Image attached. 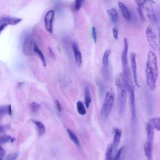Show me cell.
<instances>
[{
  "label": "cell",
  "instance_id": "6",
  "mask_svg": "<svg viewBox=\"0 0 160 160\" xmlns=\"http://www.w3.org/2000/svg\"><path fill=\"white\" fill-rule=\"evenodd\" d=\"M136 54L133 52H132L130 54V59L131 62V67L133 74V80L135 85L138 87H140L137 80V66L136 62Z\"/></svg>",
  "mask_w": 160,
  "mask_h": 160
},
{
  "label": "cell",
  "instance_id": "9",
  "mask_svg": "<svg viewBox=\"0 0 160 160\" xmlns=\"http://www.w3.org/2000/svg\"><path fill=\"white\" fill-rule=\"evenodd\" d=\"M72 46L76 63L78 67L80 68L82 65V61L81 53L77 42H73L72 43Z\"/></svg>",
  "mask_w": 160,
  "mask_h": 160
},
{
  "label": "cell",
  "instance_id": "33",
  "mask_svg": "<svg viewBox=\"0 0 160 160\" xmlns=\"http://www.w3.org/2000/svg\"><path fill=\"white\" fill-rule=\"evenodd\" d=\"M8 128V125H0V133L5 132Z\"/></svg>",
  "mask_w": 160,
  "mask_h": 160
},
{
  "label": "cell",
  "instance_id": "4",
  "mask_svg": "<svg viewBox=\"0 0 160 160\" xmlns=\"http://www.w3.org/2000/svg\"><path fill=\"white\" fill-rule=\"evenodd\" d=\"M125 83L129 94L131 107L132 121L134 122L136 118L135 106V98L134 86L133 83L132 77H127L125 80Z\"/></svg>",
  "mask_w": 160,
  "mask_h": 160
},
{
  "label": "cell",
  "instance_id": "35",
  "mask_svg": "<svg viewBox=\"0 0 160 160\" xmlns=\"http://www.w3.org/2000/svg\"><path fill=\"white\" fill-rule=\"evenodd\" d=\"M55 102L58 112H61L62 110V108L60 102L58 100H56Z\"/></svg>",
  "mask_w": 160,
  "mask_h": 160
},
{
  "label": "cell",
  "instance_id": "7",
  "mask_svg": "<svg viewBox=\"0 0 160 160\" xmlns=\"http://www.w3.org/2000/svg\"><path fill=\"white\" fill-rule=\"evenodd\" d=\"M124 48L121 56V60L122 71L126 70L128 68V44L127 38H125L123 41Z\"/></svg>",
  "mask_w": 160,
  "mask_h": 160
},
{
  "label": "cell",
  "instance_id": "25",
  "mask_svg": "<svg viewBox=\"0 0 160 160\" xmlns=\"http://www.w3.org/2000/svg\"><path fill=\"white\" fill-rule=\"evenodd\" d=\"M6 114L8 115V105L0 106V117Z\"/></svg>",
  "mask_w": 160,
  "mask_h": 160
},
{
  "label": "cell",
  "instance_id": "12",
  "mask_svg": "<svg viewBox=\"0 0 160 160\" xmlns=\"http://www.w3.org/2000/svg\"><path fill=\"white\" fill-rule=\"evenodd\" d=\"M121 136V132L118 129H116L115 130V134L114 137L113 143L112 144L113 152H116L119 145Z\"/></svg>",
  "mask_w": 160,
  "mask_h": 160
},
{
  "label": "cell",
  "instance_id": "36",
  "mask_svg": "<svg viewBox=\"0 0 160 160\" xmlns=\"http://www.w3.org/2000/svg\"><path fill=\"white\" fill-rule=\"evenodd\" d=\"M7 25V24L6 23H2L0 24V34Z\"/></svg>",
  "mask_w": 160,
  "mask_h": 160
},
{
  "label": "cell",
  "instance_id": "5",
  "mask_svg": "<svg viewBox=\"0 0 160 160\" xmlns=\"http://www.w3.org/2000/svg\"><path fill=\"white\" fill-rule=\"evenodd\" d=\"M146 35L147 41L151 47L155 51L159 49L157 38L151 26H148L146 29Z\"/></svg>",
  "mask_w": 160,
  "mask_h": 160
},
{
  "label": "cell",
  "instance_id": "30",
  "mask_svg": "<svg viewBox=\"0 0 160 160\" xmlns=\"http://www.w3.org/2000/svg\"><path fill=\"white\" fill-rule=\"evenodd\" d=\"M83 0H75V8L78 11L81 8L82 3Z\"/></svg>",
  "mask_w": 160,
  "mask_h": 160
},
{
  "label": "cell",
  "instance_id": "22",
  "mask_svg": "<svg viewBox=\"0 0 160 160\" xmlns=\"http://www.w3.org/2000/svg\"><path fill=\"white\" fill-rule=\"evenodd\" d=\"M150 122L155 128L159 131L160 129V118L159 117L154 118L150 120Z\"/></svg>",
  "mask_w": 160,
  "mask_h": 160
},
{
  "label": "cell",
  "instance_id": "38",
  "mask_svg": "<svg viewBox=\"0 0 160 160\" xmlns=\"http://www.w3.org/2000/svg\"><path fill=\"white\" fill-rule=\"evenodd\" d=\"M48 49L51 56H52V57H54V55L52 50L49 47L48 48Z\"/></svg>",
  "mask_w": 160,
  "mask_h": 160
},
{
  "label": "cell",
  "instance_id": "14",
  "mask_svg": "<svg viewBox=\"0 0 160 160\" xmlns=\"http://www.w3.org/2000/svg\"><path fill=\"white\" fill-rule=\"evenodd\" d=\"M118 4L124 18L127 21H129L131 18V15L126 6L120 2H118Z\"/></svg>",
  "mask_w": 160,
  "mask_h": 160
},
{
  "label": "cell",
  "instance_id": "10",
  "mask_svg": "<svg viewBox=\"0 0 160 160\" xmlns=\"http://www.w3.org/2000/svg\"><path fill=\"white\" fill-rule=\"evenodd\" d=\"M22 20V19L19 18L9 16L3 17L0 18V24L6 23L8 25H15L20 22Z\"/></svg>",
  "mask_w": 160,
  "mask_h": 160
},
{
  "label": "cell",
  "instance_id": "2",
  "mask_svg": "<svg viewBox=\"0 0 160 160\" xmlns=\"http://www.w3.org/2000/svg\"><path fill=\"white\" fill-rule=\"evenodd\" d=\"M115 84L116 86L118 95V101L119 113L121 116L124 114L126 102L127 88L123 74L118 73L116 76Z\"/></svg>",
  "mask_w": 160,
  "mask_h": 160
},
{
  "label": "cell",
  "instance_id": "34",
  "mask_svg": "<svg viewBox=\"0 0 160 160\" xmlns=\"http://www.w3.org/2000/svg\"><path fill=\"white\" fill-rule=\"evenodd\" d=\"M5 154V151L0 145V160L2 159Z\"/></svg>",
  "mask_w": 160,
  "mask_h": 160
},
{
  "label": "cell",
  "instance_id": "28",
  "mask_svg": "<svg viewBox=\"0 0 160 160\" xmlns=\"http://www.w3.org/2000/svg\"><path fill=\"white\" fill-rule=\"evenodd\" d=\"M19 152H18L16 153L8 155L6 157L5 159L8 160H13L16 159L18 157Z\"/></svg>",
  "mask_w": 160,
  "mask_h": 160
},
{
  "label": "cell",
  "instance_id": "31",
  "mask_svg": "<svg viewBox=\"0 0 160 160\" xmlns=\"http://www.w3.org/2000/svg\"><path fill=\"white\" fill-rule=\"evenodd\" d=\"M92 37L93 39V41L95 43H96L97 41V36L95 28L94 26L92 27Z\"/></svg>",
  "mask_w": 160,
  "mask_h": 160
},
{
  "label": "cell",
  "instance_id": "16",
  "mask_svg": "<svg viewBox=\"0 0 160 160\" xmlns=\"http://www.w3.org/2000/svg\"><path fill=\"white\" fill-rule=\"evenodd\" d=\"M107 12L112 22H116L118 20V16L116 9L114 8L108 9L107 10Z\"/></svg>",
  "mask_w": 160,
  "mask_h": 160
},
{
  "label": "cell",
  "instance_id": "37",
  "mask_svg": "<svg viewBox=\"0 0 160 160\" xmlns=\"http://www.w3.org/2000/svg\"><path fill=\"white\" fill-rule=\"evenodd\" d=\"M12 114V108L11 105H8V115H11Z\"/></svg>",
  "mask_w": 160,
  "mask_h": 160
},
{
  "label": "cell",
  "instance_id": "21",
  "mask_svg": "<svg viewBox=\"0 0 160 160\" xmlns=\"http://www.w3.org/2000/svg\"><path fill=\"white\" fill-rule=\"evenodd\" d=\"M113 149L112 144H108L107 147L106 152V158L107 160H112V158Z\"/></svg>",
  "mask_w": 160,
  "mask_h": 160
},
{
  "label": "cell",
  "instance_id": "18",
  "mask_svg": "<svg viewBox=\"0 0 160 160\" xmlns=\"http://www.w3.org/2000/svg\"><path fill=\"white\" fill-rule=\"evenodd\" d=\"M85 102L87 108H88L91 102V98L89 89L87 86L84 89Z\"/></svg>",
  "mask_w": 160,
  "mask_h": 160
},
{
  "label": "cell",
  "instance_id": "17",
  "mask_svg": "<svg viewBox=\"0 0 160 160\" xmlns=\"http://www.w3.org/2000/svg\"><path fill=\"white\" fill-rule=\"evenodd\" d=\"M31 121L36 126L39 134L42 135L45 132V127L44 124L41 121L34 119H31Z\"/></svg>",
  "mask_w": 160,
  "mask_h": 160
},
{
  "label": "cell",
  "instance_id": "27",
  "mask_svg": "<svg viewBox=\"0 0 160 160\" xmlns=\"http://www.w3.org/2000/svg\"><path fill=\"white\" fill-rule=\"evenodd\" d=\"M40 107V105L38 103L33 102L30 105V109L32 112H35L39 109Z\"/></svg>",
  "mask_w": 160,
  "mask_h": 160
},
{
  "label": "cell",
  "instance_id": "40",
  "mask_svg": "<svg viewBox=\"0 0 160 160\" xmlns=\"http://www.w3.org/2000/svg\"><path fill=\"white\" fill-rule=\"evenodd\" d=\"M144 1H153V0H143Z\"/></svg>",
  "mask_w": 160,
  "mask_h": 160
},
{
  "label": "cell",
  "instance_id": "15",
  "mask_svg": "<svg viewBox=\"0 0 160 160\" xmlns=\"http://www.w3.org/2000/svg\"><path fill=\"white\" fill-rule=\"evenodd\" d=\"M147 16L150 22L153 24L157 22V19L154 11L151 6L146 7Z\"/></svg>",
  "mask_w": 160,
  "mask_h": 160
},
{
  "label": "cell",
  "instance_id": "1",
  "mask_svg": "<svg viewBox=\"0 0 160 160\" xmlns=\"http://www.w3.org/2000/svg\"><path fill=\"white\" fill-rule=\"evenodd\" d=\"M158 73L156 55L153 51H150L148 54L146 75L147 85L152 91L156 87V84Z\"/></svg>",
  "mask_w": 160,
  "mask_h": 160
},
{
  "label": "cell",
  "instance_id": "24",
  "mask_svg": "<svg viewBox=\"0 0 160 160\" xmlns=\"http://www.w3.org/2000/svg\"><path fill=\"white\" fill-rule=\"evenodd\" d=\"M77 111L78 113L81 115H85L86 112V110L83 102L78 101L77 104Z\"/></svg>",
  "mask_w": 160,
  "mask_h": 160
},
{
  "label": "cell",
  "instance_id": "19",
  "mask_svg": "<svg viewBox=\"0 0 160 160\" xmlns=\"http://www.w3.org/2000/svg\"><path fill=\"white\" fill-rule=\"evenodd\" d=\"M33 52L39 56L42 61L43 66L45 67L46 65V63L45 57L42 51L39 49L35 43H34V44Z\"/></svg>",
  "mask_w": 160,
  "mask_h": 160
},
{
  "label": "cell",
  "instance_id": "29",
  "mask_svg": "<svg viewBox=\"0 0 160 160\" xmlns=\"http://www.w3.org/2000/svg\"><path fill=\"white\" fill-rule=\"evenodd\" d=\"M123 148V147L122 146L118 150V152H117L114 158L113 159L118 160L120 159L121 155Z\"/></svg>",
  "mask_w": 160,
  "mask_h": 160
},
{
  "label": "cell",
  "instance_id": "41",
  "mask_svg": "<svg viewBox=\"0 0 160 160\" xmlns=\"http://www.w3.org/2000/svg\"><path fill=\"white\" fill-rule=\"evenodd\" d=\"M136 1L137 3H139V2L140 1V0H136Z\"/></svg>",
  "mask_w": 160,
  "mask_h": 160
},
{
  "label": "cell",
  "instance_id": "23",
  "mask_svg": "<svg viewBox=\"0 0 160 160\" xmlns=\"http://www.w3.org/2000/svg\"><path fill=\"white\" fill-rule=\"evenodd\" d=\"M137 5L138 6L137 11L140 19L142 22H144L145 21L146 19L144 16L142 10V3H138Z\"/></svg>",
  "mask_w": 160,
  "mask_h": 160
},
{
  "label": "cell",
  "instance_id": "8",
  "mask_svg": "<svg viewBox=\"0 0 160 160\" xmlns=\"http://www.w3.org/2000/svg\"><path fill=\"white\" fill-rule=\"evenodd\" d=\"M54 15V11L50 10L47 12L45 17L44 22L46 29L50 33L52 32V23Z\"/></svg>",
  "mask_w": 160,
  "mask_h": 160
},
{
  "label": "cell",
  "instance_id": "39",
  "mask_svg": "<svg viewBox=\"0 0 160 160\" xmlns=\"http://www.w3.org/2000/svg\"><path fill=\"white\" fill-rule=\"evenodd\" d=\"M16 140V139L14 138H12L11 139V142L12 143L13 142Z\"/></svg>",
  "mask_w": 160,
  "mask_h": 160
},
{
  "label": "cell",
  "instance_id": "32",
  "mask_svg": "<svg viewBox=\"0 0 160 160\" xmlns=\"http://www.w3.org/2000/svg\"><path fill=\"white\" fill-rule=\"evenodd\" d=\"M112 31L114 38L115 39H118V29L115 27L114 28L112 29Z\"/></svg>",
  "mask_w": 160,
  "mask_h": 160
},
{
  "label": "cell",
  "instance_id": "11",
  "mask_svg": "<svg viewBox=\"0 0 160 160\" xmlns=\"http://www.w3.org/2000/svg\"><path fill=\"white\" fill-rule=\"evenodd\" d=\"M153 141L147 140L144 146L145 154L148 160L152 159V150Z\"/></svg>",
  "mask_w": 160,
  "mask_h": 160
},
{
  "label": "cell",
  "instance_id": "26",
  "mask_svg": "<svg viewBox=\"0 0 160 160\" xmlns=\"http://www.w3.org/2000/svg\"><path fill=\"white\" fill-rule=\"evenodd\" d=\"M11 136L8 135L0 136V143L4 144L11 140Z\"/></svg>",
  "mask_w": 160,
  "mask_h": 160
},
{
  "label": "cell",
  "instance_id": "3",
  "mask_svg": "<svg viewBox=\"0 0 160 160\" xmlns=\"http://www.w3.org/2000/svg\"><path fill=\"white\" fill-rule=\"evenodd\" d=\"M114 100V93L108 91L100 111V117L103 120L107 119L111 111Z\"/></svg>",
  "mask_w": 160,
  "mask_h": 160
},
{
  "label": "cell",
  "instance_id": "20",
  "mask_svg": "<svg viewBox=\"0 0 160 160\" xmlns=\"http://www.w3.org/2000/svg\"><path fill=\"white\" fill-rule=\"evenodd\" d=\"M67 131L71 139L78 147L80 146L79 140L75 133L69 128L67 129Z\"/></svg>",
  "mask_w": 160,
  "mask_h": 160
},
{
  "label": "cell",
  "instance_id": "13",
  "mask_svg": "<svg viewBox=\"0 0 160 160\" xmlns=\"http://www.w3.org/2000/svg\"><path fill=\"white\" fill-rule=\"evenodd\" d=\"M111 53V50L107 49L105 52L102 58V61L104 68L108 73L109 72V58Z\"/></svg>",
  "mask_w": 160,
  "mask_h": 160
}]
</instances>
